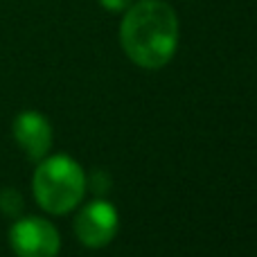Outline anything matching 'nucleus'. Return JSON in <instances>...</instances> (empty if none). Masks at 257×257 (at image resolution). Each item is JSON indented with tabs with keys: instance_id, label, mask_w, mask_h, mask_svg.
<instances>
[{
	"instance_id": "obj_4",
	"label": "nucleus",
	"mask_w": 257,
	"mask_h": 257,
	"mask_svg": "<svg viewBox=\"0 0 257 257\" xmlns=\"http://www.w3.org/2000/svg\"><path fill=\"white\" fill-rule=\"evenodd\" d=\"M120 228V217L117 210L108 201H93L75 219V235L88 248H102L113 237L117 235Z\"/></svg>"
},
{
	"instance_id": "obj_1",
	"label": "nucleus",
	"mask_w": 257,
	"mask_h": 257,
	"mask_svg": "<svg viewBox=\"0 0 257 257\" xmlns=\"http://www.w3.org/2000/svg\"><path fill=\"white\" fill-rule=\"evenodd\" d=\"M120 43L126 57L145 70H158L178 48V16L165 0H138L124 12Z\"/></svg>"
},
{
	"instance_id": "obj_2",
	"label": "nucleus",
	"mask_w": 257,
	"mask_h": 257,
	"mask_svg": "<svg viewBox=\"0 0 257 257\" xmlns=\"http://www.w3.org/2000/svg\"><path fill=\"white\" fill-rule=\"evenodd\" d=\"M34 199L45 212L66 214L81 203L86 192V174L75 158L66 154L39 160L32 178Z\"/></svg>"
},
{
	"instance_id": "obj_6",
	"label": "nucleus",
	"mask_w": 257,
	"mask_h": 257,
	"mask_svg": "<svg viewBox=\"0 0 257 257\" xmlns=\"http://www.w3.org/2000/svg\"><path fill=\"white\" fill-rule=\"evenodd\" d=\"M0 212L7 217H18L23 212V196L14 187H5L0 190Z\"/></svg>"
},
{
	"instance_id": "obj_5",
	"label": "nucleus",
	"mask_w": 257,
	"mask_h": 257,
	"mask_svg": "<svg viewBox=\"0 0 257 257\" xmlns=\"http://www.w3.org/2000/svg\"><path fill=\"white\" fill-rule=\"evenodd\" d=\"M14 140L30 160H43L52 147V126L39 111H23L12 124Z\"/></svg>"
},
{
	"instance_id": "obj_7",
	"label": "nucleus",
	"mask_w": 257,
	"mask_h": 257,
	"mask_svg": "<svg viewBox=\"0 0 257 257\" xmlns=\"http://www.w3.org/2000/svg\"><path fill=\"white\" fill-rule=\"evenodd\" d=\"M86 185H90V190L95 192V194H106L108 190H111V176H108L106 172H95L93 176H90V181L86 178Z\"/></svg>"
},
{
	"instance_id": "obj_3",
	"label": "nucleus",
	"mask_w": 257,
	"mask_h": 257,
	"mask_svg": "<svg viewBox=\"0 0 257 257\" xmlns=\"http://www.w3.org/2000/svg\"><path fill=\"white\" fill-rule=\"evenodd\" d=\"M9 246L16 257H57L61 248L59 230L41 217L18 219L9 230Z\"/></svg>"
},
{
	"instance_id": "obj_8",
	"label": "nucleus",
	"mask_w": 257,
	"mask_h": 257,
	"mask_svg": "<svg viewBox=\"0 0 257 257\" xmlns=\"http://www.w3.org/2000/svg\"><path fill=\"white\" fill-rule=\"evenodd\" d=\"M133 0H99V5H102L106 12H126L128 7H131Z\"/></svg>"
}]
</instances>
